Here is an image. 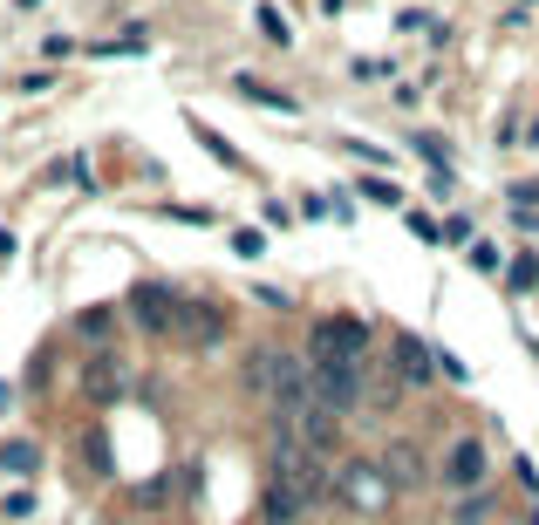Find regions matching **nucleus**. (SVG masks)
Here are the masks:
<instances>
[{
  "label": "nucleus",
  "instance_id": "nucleus-25",
  "mask_svg": "<svg viewBox=\"0 0 539 525\" xmlns=\"http://www.w3.org/2000/svg\"><path fill=\"white\" fill-rule=\"evenodd\" d=\"M0 260H14V232L7 225H0Z\"/></svg>",
  "mask_w": 539,
  "mask_h": 525
},
{
  "label": "nucleus",
  "instance_id": "nucleus-9",
  "mask_svg": "<svg viewBox=\"0 0 539 525\" xmlns=\"http://www.w3.org/2000/svg\"><path fill=\"white\" fill-rule=\"evenodd\" d=\"M232 89H239V96H253V103H267V110H280V116H294V110H301V103H294L287 89H273V82H260V75H232Z\"/></svg>",
  "mask_w": 539,
  "mask_h": 525
},
{
  "label": "nucleus",
  "instance_id": "nucleus-14",
  "mask_svg": "<svg viewBox=\"0 0 539 525\" xmlns=\"http://www.w3.org/2000/svg\"><path fill=\"white\" fill-rule=\"evenodd\" d=\"M192 137H198V144H205V150H212V157H219V164H232V171H239V150H232L226 137H219V130H212V123H198V116H192Z\"/></svg>",
  "mask_w": 539,
  "mask_h": 525
},
{
  "label": "nucleus",
  "instance_id": "nucleus-5",
  "mask_svg": "<svg viewBox=\"0 0 539 525\" xmlns=\"http://www.w3.org/2000/svg\"><path fill=\"white\" fill-rule=\"evenodd\" d=\"M342 498L348 505H362V512H383L389 505V478H376V464H342Z\"/></svg>",
  "mask_w": 539,
  "mask_h": 525
},
{
  "label": "nucleus",
  "instance_id": "nucleus-15",
  "mask_svg": "<svg viewBox=\"0 0 539 525\" xmlns=\"http://www.w3.org/2000/svg\"><path fill=\"white\" fill-rule=\"evenodd\" d=\"M82 464H89L96 478L110 471V437H103V430H82Z\"/></svg>",
  "mask_w": 539,
  "mask_h": 525
},
{
  "label": "nucleus",
  "instance_id": "nucleus-22",
  "mask_svg": "<svg viewBox=\"0 0 539 525\" xmlns=\"http://www.w3.org/2000/svg\"><path fill=\"white\" fill-rule=\"evenodd\" d=\"M41 55H48V62H62V55H76V41H69V35H48V41H41Z\"/></svg>",
  "mask_w": 539,
  "mask_h": 525
},
{
  "label": "nucleus",
  "instance_id": "nucleus-8",
  "mask_svg": "<svg viewBox=\"0 0 539 525\" xmlns=\"http://www.w3.org/2000/svg\"><path fill=\"white\" fill-rule=\"evenodd\" d=\"M82 396H89V403H116V396H123V362H116V355H96V362L82 369Z\"/></svg>",
  "mask_w": 539,
  "mask_h": 525
},
{
  "label": "nucleus",
  "instance_id": "nucleus-3",
  "mask_svg": "<svg viewBox=\"0 0 539 525\" xmlns=\"http://www.w3.org/2000/svg\"><path fill=\"white\" fill-rule=\"evenodd\" d=\"M369 355V328L348 321V314H328L314 321V362H362Z\"/></svg>",
  "mask_w": 539,
  "mask_h": 525
},
{
  "label": "nucleus",
  "instance_id": "nucleus-17",
  "mask_svg": "<svg viewBox=\"0 0 539 525\" xmlns=\"http://www.w3.org/2000/svg\"><path fill=\"white\" fill-rule=\"evenodd\" d=\"M505 280H512L519 294H526V287H539V260H533V253H519V260L505 266Z\"/></svg>",
  "mask_w": 539,
  "mask_h": 525
},
{
  "label": "nucleus",
  "instance_id": "nucleus-6",
  "mask_svg": "<svg viewBox=\"0 0 539 525\" xmlns=\"http://www.w3.org/2000/svg\"><path fill=\"white\" fill-rule=\"evenodd\" d=\"M178 335L192 341V348H212V341L226 335V314H219V307H205V300H185V321H178Z\"/></svg>",
  "mask_w": 539,
  "mask_h": 525
},
{
  "label": "nucleus",
  "instance_id": "nucleus-16",
  "mask_svg": "<svg viewBox=\"0 0 539 525\" xmlns=\"http://www.w3.org/2000/svg\"><path fill=\"white\" fill-rule=\"evenodd\" d=\"M362 198L369 205H403V185L396 178H362Z\"/></svg>",
  "mask_w": 539,
  "mask_h": 525
},
{
  "label": "nucleus",
  "instance_id": "nucleus-7",
  "mask_svg": "<svg viewBox=\"0 0 539 525\" xmlns=\"http://www.w3.org/2000/svg\"><path fill=\"white\" fill-rule=\"evenodd\" d=\"M389 348H396V369H403V382H410V389H424L430 375H437V355H430L417 335H396Z\"/></svg>",
  "mask_w": 539,
  "mask_h": 525
},
{
  "label": "nucleus",
  "instance_id": "nucleus-23",
  "mask_svg": "<svg viewBox=\"0 0 539 525\" xmlns=\"http://www.w3.org/2000/svg\"><path fill=\"white\" fill-rule=\"evenodd\" d=\"M410 232H417V239H444V225L424 219V212H410Z\"/></svg>",
  "mask_w": 539,
  "mask_h": 525
},
{
  "label": "nucleus",
  "instance_id": "nucleus-18",
  "mask_svg": "<svg viewBox=\"0 0 539 525\" xmlns=\"http://www.w3.org/2000/svg\"><path fill=\"white\" fill-rule=\"evenodd\" d=\"M110 321H116L110 307H89V314H82L76 328H82V335H89V341H103V335H110Z\"/></svg>",
  "mask_w": 539,
  "mask_h": 525
},
{
  "label": "nucleus",
  "instance_id": "nucleus-21",
  "mask_svg": "<svg viewBox=\"0 0 539 525\" xmlns=\"http://www.w3.org/2000/svg\"><path fill=\"white\" fill-rule=\"evenodd\" d=\"M342 150H355V157H369V164H389V150H376V144H362V137H342Z\"/></svg>",
  "mask_w": 539,
  "mask_h": 525
},
{
  "label": "nucleus",
  "instance_id": "nucleus-1",
  "mask_svg": "<svg viewBox=\"0 0 539 525\" xmlns=\"http://www.w3.org/2000/svg\"><path fill=\"white\" fill-rule=\"evenodd\" d=\"M437 478H444V491H478L485 478H492V450H485V437H451Z\"/></svg>",
  "mask_w": 539,
  "mask_h": 525
},
{
  "label": "nucleus",
  "instance_id": "nucleus-24",
  "mask_svg": "<svg viewBox=\"0 0 539 525\" xmlns=\"http://www.w3.org/2000/svg\"><path fill=\"white\" fill-rule=\"evenodd\" d=\"M512 198H519V212H533V205H539V178H533V185H519Z\"/></svg>",
  "mask_w": 539,
  "mask_h": 525
},
{
  "label": "nucleus",
  "instance_id": "nucleus-2",
  "mask_svg": "<svg viewBox=\"0 0 539 525\" xmlns=\"http://www.w3.org/2000/svg\"><path fill=\"white\" fill-rule=\"evenodd\" d=\"M130 321H137L144 335H178L185 300L171 294V287H157V280H144V287H130Z\"/></svg>",
  "mask_w": 539,
  "mask_h": 525
},
{
  "label": "nucleus",
  "instance_id": "nucleus-10",
  "mask_svg": "<svg viewBox=\"0 0 539 525\" xmlns=\"http://www.w3.org/2000/svg\"><path fill=\"white\" fill-rule=\"evenodd\" d=\"M396 471V485H424V457L410 444H389V457H383V478Z\"/></svg>",
  "mask_w": 539,
  "mask_h": 525
},
{
  "label": "nucleus",
  "instance_id": "nucleus-4",
  "mask_svg": "<svg viewBox=\"0 0 539 525\" xmlns=\"http://www.w3.org/2000/svg\"><path fill=\"white\" fill-rule=\"evenodd\" d=\"M362 396V362H314V403L321 410H355Z\"/></svg>",
  "mask_w": 539,
  "mask_h": 525
},
{
  "label": "nucleus",
  "instance_id": "nucleus-12",
  "mask_svg": "<svg viewBox=\"0 0 539 525\" xmlns=\"http://www.w3.org/2000/svg\"><path fill=\"white\" fill-rule=\"evenodd\" d=\"M410 144H417V157H430V171H437V178H451V144H444V137H430V130H417Z\"/></svg>",
  "mask_w": 539,
  "mask_h": 525
},
{
  "label": "nucleus",
  "instance_id": "nucleus-19",
  "mask_svg": "<svg viewBox=\"0 0 539 525\" xmlns=\"http://www.w3.org/2000/svg\"><path fill=\"white\" fill-rule=\"evenodd\" d=\"M471 266H478V273H499V246H492V239H471Z\"/></svg>",
  "mask_w": 539,
  "mask_h": 525
},
{
  "label": "nucleus",
  "instance_id": "nucleus-11",
  "mask_svg": "<svg viewBox=\"0 0 539 525\" xmlns=\"http://www.w3.org/2000/svg\"><path fill=\"white\" fill-rule=\"evenodd\" d=\"M41 464V450L28 444V437H14V444H0V471H14V478H28Z\"/></svg>",
  "mask_w": 539,
  "mask_h": 525
},
{
  "label": "nucleus",
  "instance_id": "nucleus-13",
  "mask_svg": "<svg viewBox=\"0 0 539 525\" xmlns=\"http://www.w3.org/2000/svg\"><path fill=\"white\" fill-rule=\"evenodd\" d=\"M253 21H260V35H267V41H280V48L294 41V28H287V14H280V7H267V0L253 7Z\"/></svg>",
  "mask_w": 539,
  "mask_h": 525
},
{
  "label": "nucleus",
  "instance_id": "nucleus-26",
  "mask_svg": "<svg viewBox=\"0 0 539 525\" xmlns=\"http://www.w3.org/2000/svg\"><path fill=\"white\" fill-rule=\"evenodd\" d=\"M14 7H41V0H14Z\"/></svg>",
  "mask_w": 539,
  "mask_h": 525
},
{
  "label": "nucleus",
  "instance_id": "nucleus-20",
  "mask_svg": "<svg viewBox=\"0 0 539 525\" xmlns=\"http://www.w3.org/2000/svg\"><path fill=\"white\" fill-rule=\"evenodd\" d=\"M260 246H267L260 232H232V253H239V260H260Z\"/></svg>",
  "mask_w": 539,
  "mask_h": 525
},
{
  "label": "nucleus",
  "instance_id": "nucleus-27",
  "mask_svg": "<svg viewBox=\"0 0 539 525\" xmlns=\"http://www.w3.org/2000/svg\"><path fill=\"white\" fill-rule=\"evenodd\" d=\"M533 525H539V512H533Z\"/></svg>",
  "mask_w": 539,
  "mask_h": 525
}]
</instances>
